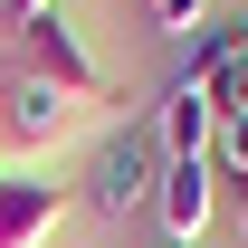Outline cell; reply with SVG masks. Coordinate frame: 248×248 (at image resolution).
Wrapping results in <instances>:
<instances>
[{
    "label": "cell",
    "instance_id": "5b68a950",
    "mask_svg": "<svg viewBox=\"0 0 248 248\" xmlns=\"http://www.w3.org/2000/svg\"><path fill=\"white\" fill-rule=\"evenodd\" d=\"M153 219H162V239H172V248L210 239V219H219V172H210V153H201V162H162Z\"/></svg>",
    "mask_w": 248,
    "mask_h": 248
},
{
    "label": "cell",
    "instance_id": "8fae6325",
    "mask_svg": "<svg viewBox=\"0 0 248 248\" xmlns=\"http://www.w3.org/2000/svg\"><path fill=\"white\" fill-rule=\"evenodd\" d=\"M38 10H58V0H0V29H19V19H38Z\"/></svg>",
    "mask_w": 248,
    "mask_h": 248
},
{
    "label": "cell",
    "instance_id": "7c38bea8",
    "mask_svg": "<svg viewBox=\"0 0 248 248\" xmlns=\"http://www.w3.org/2000/svg\"><path fill=\"white\" fill-rule=\"evenodd\" d=\"M229 219H239V239H248V182H229Z\"/></svg>",
    "mask_w": 248,
    "mask_h": 248
},
{
    "label": "cell",
    "instance_id": "30bf717a",
    "mask_svg": "<svg viewBox=\"0 0 248 248\" xmlns=\"http://www.w3.org/2000/svg\"><path fill=\"white\" fill-rule=\"evenodd\" d=\"M210 105H219V115H248V58H239V67H219V77H210Z\"/></svg>",
    "mask_w": 248,
    "mask_h": 248
},
{
    "label": "cell",
    "instance_id": "ba28073f",
    "mask_svg": "<svg viewBox=\"0 0 248 248\" xmlns=\"http://www.w3.org/2000/svg\"><path fill=\"white\" fill-rule=\"evenodd\" d=\"M210 172H219V182H248V115H219V134H210Z\"/></svg>",
    "mask_w": 248,
    "mask_h": 248
},
{
    "label": "cell",
    "instance_id": "277c9868",
    "mask_svg": "<svg viewBox=\"0 0 248 248\" xmlns=\"http://www.w3.org/2000/svg\"><path fill=\"white\" fill-rule=\"evenodd\" d=\"M77 210V191L48 172H0V248H48Z\"/></svg>",
    "mask_w": 248,
    "mask_h": 248
},
{
    "label": "cell",
    "instance_id": "8992f818",
    "mask_svg": "<svg viewBox=\"0 0 248 248\" xmlns=\"http://www.w3.org/2000/svg\"><path fill=\"white\" fill-rule=\"evenodd\" d=\"M210 134H219L210 86L172 67V86H162V105H153V143H162V162H201V153H210Z\"/></svg>",
    "mask_w": 248,
    "mask_h": 248
},
{
    "label": "cell",
    "instance_id": "3957f363",
    "mask_svg": "<svg viewBox=\"0 0 248 248\" xmlns=\"http://www.w3.org/2000/svg\"><path fill=\"white\" fill-rule=\"evenodd\" d=\"M19 58H29V77L67 86L77 105H105V67L86 58V38L67 29V10H38V19H19Z\"/></svg>",
    "mask_w": 248,
    "mask_h": 248
},
{
    "label": "cell",
    "instance_id": "6da1fadb",
    "mask_svg": "<svg viewBox=\"0 0 248 248\" xmlns=\"http://www.w3.org/2000/svg\"><path fill=\"white\" fill-rule=\"evenodd\" d=\"M77 134H86V105L19 67L10 95H0V172H38V162L58 153V143H77Z\"/></svg>",
    "mask_w": 248,
    "mask_h": 248
},
{
    "label": "cell",
    "instance_id": "7a4b0ae2",
    "mask_svg": "<svg viewBox=\"0 0 248 248\" xmlns=\"http://www.w3.org/2000/svg\"><path fill=\"white\" fill-rule=\"evenodd\" d=\"M162 191V143H153V124H124V134H105L95 143V162H86V201L95 219H124V210H143Z\"/></svg>",
    "mask_w": 248,
    "mask_h": 248
},
{
    "label": "cell",
    "instance_id": "9c48e42d",
    "mask_svg": "<svg viewBox=\"0 0 248 248\" xmlns=\"http://www.w3.org/2000/svg\"><path fill=\"white\" fill-rule=\"evenodd\" d=\"M134 10H143V29H162V38H191L210 19V0H134Z\"/></svg>",
    "mask_w": 248,
    "mask_h": 248
},
{
    "label": "cell",
    "instance_id": "4fadbf2b",
    "mask_svg": "<svg viewBox=\"0 0 248 248\" xmlns=\"http://www.w3.org/2000/svg\"><path fill=\"white\" fill-rule=\"evenodd\" d=\"M162 248H172V239H162Z\"/></svg>",
    "mask_w": 248,
    "mask_h": 248
},
{
    "label": "cell",
    "instance_id": "52a82bcc",
    "mask_svg": "<svg viewBox=\"0 0 248 248\" xmlns=\"http://www.w3.org/2000/svg\"><path fill=\"white\" fill-rule=\"evenodd\" d=\"M239 58H248V10H219V19H201L182 38V77H201V86H210L219 67H239Z\"/></svg>",
    "mask_w": 248,
    "mask_h": 248
}]
</instances>
